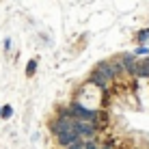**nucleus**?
<instances>
[{"label": "nucleus", "mask_w": 149, "mask_h": 149, "mask_svg": "<svg viewBox=\"0 0 149 149\" xmlns=\"http://www.w3.org/2000/svg\"><path fill=\"white\" fill-rule=\"evenodd\" d=\"M78 136H80V134L76 132V127H74V130H67V132H63V134H58V143H61L63 147H69L71 143L78 141Z\"/></svg>", "instance_id": "nucleus-5"}, {"label": "nucleus", "mask_w": 149, "mask_h": 149, "mask_svg": "<svg viewBox=\"0 0 149 149\" xmlns=\"http://www.w3.org/2000/svg\"><path fill=\"white\" fill-rule=\"evenodd\" d=\"M138 39L141 41H149V30H143V33L138 35Z\"/></svg>", "instance_id": "nucleus-11"}, {"label": "nucleus", "mask_w": 149, "mask_h": 149, "mask_svg": "<svg viewBox=\"0 0 149 149\" xmlns=\"http://www.w3.org/2000/svg\"><path fill=\"white\" fill-rule=\"evenodd\" d=\"M0 115H2V108H0Z\"/></svg>", "instance_id": "nucleus-13"}, {"label": "nucleus", "mask_w": 149, "mask_h": 149, "mask_svg": "<svg viewBox=\"0 0 149 149\" xmlns=\"http://www.w3.org/2000/svg\"><path fill=\"white\" fill-rule=\"evenodd\" d=\"M74 127H76V132L82 136H86V138H91L95 134V127H93V123L91 121H84V119H80V121H76L74 123Z\"/></svg>", "instance_id": "nucleus-2"}, {"label": "nucleus", "mask_w": 149, "mask_h": 149, "mask_svg": "<svg viewBox=\"0 0 149 149\" xmlns=\"http://www.w3.org/2000/svg\"><path fill=\"white\" fill-rule=\"evenodd\" d=\"M138 76H141V78H149V58L138 63Z\"/></svg>", "instance_id": "nucleus-6"}, {"label": "nucleus", "mask_w": 149, "mask_h": 149, "mask_svg": "<svg viewBox=\"0 0 149 149\" xmlns=\"http://www.w3.org/2000/svg\"><path fill=\"white\" fill-rule=\"evenodd\" d=\"M71 115L80 117V119H84V121H93L95 117H97L93 110H86L84 106H80V104H74V106H71Z\"/></svg>", "instance_id": "nucleus-3"}, {"label": "nucleus", "mask_w": 149, "mask_h": 149, "mask_svg": "<svg viewBox=\"0 0 149 149\" xmlns=\"http://www.w3.org/2000/svg\"><path fill=\"white\" fill-rule=\"evenodd\" d=\"M67 149H86V145H84V143H80V141H76V143H71Z\"/></svg>", "instance_id": "nucleus-8"}, {"label": "nucleus", "mask_w": 149, "mask_h": 149, "mask_svg": "<svg viewBox=\"0 0 149 149\" xmlns=\"http://www.w3.org/2000/svg\"><path fill=\"white\" fill-rule=\"evenodd\" d=\"M93 82H95L97 86H104V84H106L108 80H106V78H104L102 74H97V71H95V74H93Z\"/></svg>", "instance_id": "nucleus-7"}, {"label": "nucleus", "mask_w": 149, "mask_h": 149, "mask_svg": "<svg viewBox=\"0 0 149 149\" xmlns=\"http://www.w3.org/2000/svg\"><path fill=\"white\" fill-rule=\"evenodd\" d=\"M35 69H37V63H35V61H30V63H28V69H26V74H28V76H33V74H35Z\"/></svg>", "instance_id": "nucleus-9"}, {"label": "nucleus", "mask_w": 149, "mask_h": 149, "mask_svg": "<svg viewBox=\"0 0 149 149\" xmlns=\"http://www.w3.org/2000/svg\"><path fill=\"white\" fill-rule=\"evenodd\" d=\"M119 61L123 63V69H125L127 74H134V76H138V63L134 61V56H132V54H123Z\"/></svg>", "instance_id": "nucleus-4"}, {"label": "nucleus", "mask_w": 149, "mask_h": 149, "mask_svg": "<svg viewBox=\"0 0 149 149\" xmlns=\"http://www.w3.org/2000/svg\"><path fill=\"white\" fill-rule=\"evenodd\" d=\"M50 130H52V134H63V132H67V130H74V123H71L67 117H58L56 121H52V125H50Z\"/></svg>", "instance_id": "nucleus-1"}, {"label": "nucleus", "mask_w": 149, "mask_h": 149, "mask_svg": "<svg viewBox=\"0 0 149 149\" xmlns=\"http://www.w3.org/2000/svg\"><path fill=\"white\" fill-rule=\"evenodd\" d=\"M11 115H13L11 106H4V108H2V117H4V119H9V117H11Z\"/></svg>", "instance_id": "nucleus-10"}, {"label": "nucleus", "mask_w": 149, "mask_h": 149, "mask_svg": "<svg viewBox=\"0 0 149 149\" xmlns=\"http://www.w3.org/2000/svg\"><path fill=\"white\" fill-rule=\"evenodd\" d=\"M86 149H97V147H95V143H86Z\"/></svg>", "instance_id": "nucleus-12"}]
</instances>
